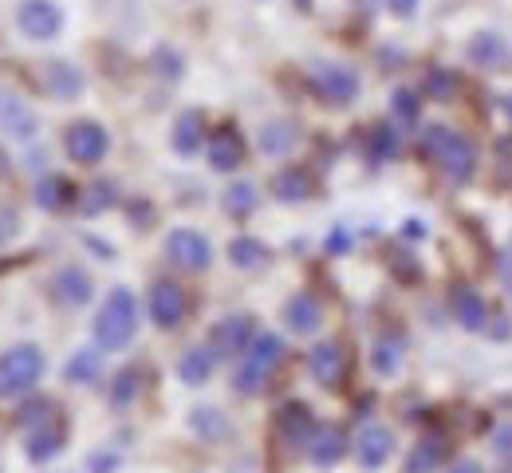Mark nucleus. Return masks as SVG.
Returning a JSON list of instances; mask_svg holds the SVG:
<instances>
[{
    "mask_svg": "<svg viewBox=\"0 0 512 473\" xmlns=\"http://www.w3.org/2000/svg\"><path fill=\"white\" fill-rule=\"evenodd\" d=\"M343 245H347V237H343V233H331V241H327V249L335 253V249H343Z\"/></svg>",
    "mask_w": 512,
    "mask_h": 473,
    "instance_id": "obj_45",
    "label": "nucleus"
},
{
    "mask_svg": "<svg viewBox=\"0 0 512 473\" xmlns=\"http://www.w3.org/2000/svg\"><path fill=\"white\" fill-rule=\"evenodd\" d=\"M312 87L323 103L331 107H347L355 95H359V75L343 64H316L312 68Z\"/></svg>",
    "mask_w": 512,
    "mask_h": 473,
    "instance_id": "obj_7",
    "label": "nucleus"
},
{
    "mask_svg": "<svg viewBox=\"0 0 512 473\" xmlns=\"http://www.w3.org/2000/svg\"><path fill=\"white\" fill-rule=\"evenodd\" d=\"M79 202V194H75V186L60 178V174H48V178H40V186H36V205L40 209H48V213H60L67 205Z\"/></svg>",
    "mask_w": 512,
    "mask_h": 473,
    "instance_id": "obj_25",
    "label": "nucleus"
},
{
    "mask_svg": "<svg viewBox=\"0 0 512 473\" xmlns=\"http://www.w3.org/2000/svg\"><path fill=\"white\" fill-rule=\"evenodd\" d=\"M296 138H300V131H296L292 123H284V119L264 123V127H260V154L280 158V154H288V150L296 146Z\"/></svg>",
    "mask_w": 512,
    "mask_h": 473,
    "instance_id": "obj_26",
    "label": "nucleus"
},
{
    "mask_svg": "<svg viewBox=\"0 0 512 473\" xmlns=\"http://www.w3.org/2000/svg\"><path fill=\"white\" fill-rule=\"evenodd\" d=\"M56 414H60V406L52 403V399H44V395H36V399H28V403L16 410V430L20 434H32V430L48 426Z\"/></svg>",
    "mask_w": 512,
    "mask_h": 473,
    "instance_id": "obj_28",
    "label": "nucleus"
},
{
    "mask_svg": "<svg viewBox=\"0 0 512 473\" xmlns=\"http://www.w3.org/2000/svg\"><path fill=\"white\" fill-rule=\"evenodd\" d=\"M501 280H505V288H509V296H512V241H509V249H505V261H501Z\"/></svg>",
    "mask_w": 512,
    "mask_h": 473,
    "instance_id": "obj_43",
    "label": "nucleus"
},
{
    "mask_svg": "<svg viewBox=\"0 0 512 473\" xmlns=\"http://www.w3.org/2000/svg\"><path fill=\"white\" fill-rule=\"evenodd\" d=\"M371 363H375L379 375H394L398 363H402V343H398L394 336H383L379 343H375V351H371Z\"/></svg>",
    "mask_w": 512,
    "mask_h": 473,
    "instance_id": "obj_37",
    "label": "nucleus"
},
{
    "mask_svg": "<svg viewBox=\"0 0 512 473\" xmlns=\"http://www.w3.org/2000/svg\"><path fill=\"white\" fill-rule=\"evenodd\" d=\"M316 418H312V406L308 403H284L276 410V438L284 446H308L312 434H316Z\"/></svg>",
    "mask_w": 512,
    "mask_h": 473,
    "instance_id": "obj_11",
    "label": "nucleus"
},
{
    "mask_svg": "<svg viewBox=\"0 0 512 473\" xmlns=\"http://www.w3.org/2000/svg\"><path fill=\"white\" fill-rule=\"evenodd\" d=\"M505 107H509V119H512V99H509V103H505Z\"/></svg>",
    "mask_w": 512,
    "mask_h": 473,
    "instance_id": "obj_48",
    "label": "nucleus"
},
{
    "mask_svg": "<svg viewBox=\"0 0 512 473\" xmlns=\"http://www.w3.org/2000/svg\"><path fill=\"white\" fill-rule=\"evenodd\" d=\"M16 28L28 40H52L64 28V8L56 0H24L16 8Z\"/></svg>",
    "mask_w": 512,
    "mask_h": 473,
    "instance_id": "obj_6",
    "label": "nucleus"
},
{
    "mask_svg": "<svg viewBox=\"0 0 512 473\" xmlns=\"http://www.w3.org/2000/svg\"><path fill=\"white\" fill-rule=\"evenodd\" d=\"M154 71H158L162 79H178V75H182V56H178L174 48H158V52H154Z\"/></svg>",
    "mask_w": 512,
    "mask_h": 473,
    "instance_id": "obj_39",
    "label": "nucleus"
},
{
    "mask_svg": "<svg viewBox=\"0 0 512 473\" xmlns=\"http://www.w3.org/2000/svg\"><path fill=\"white\" fill-rule=\"evenodd\" d=\"M256 339L253 332V316H225L213 336H209V347L217 351V359H241L249 351V343Z\"/></svg>",
    "mask_w": 512,
    "mask_h": 473,
    "instance_id": "obj_10",
    "label": "nucleus"
},
{
    "mask_svg": "<svg viewBox=\"0 0 512 473\" xmlns=\"http://www.w3.org/2000/svg\"><path fill=\"white\" fill-rule=\"evenodd\" d=\"M142 391V375L138 367H123L115 379H111V406H130Z\"/></svg>",
    "mask_w": 512,
    "mask_h": 473,
    "instance_id": "obj_34",
    "label": "nucleus"
},
{
    "mask_svg": "<svg viewBox=\"0 0 512 473\" xmlns=\"http://www.w3.org/2000/svg\"><path fill=\"white\" fill-rule=\"evenodd\" d=\"M0 131H4V135H12V138H20V142L36 138V131H40L36 111H32L20 95H12L8 87H0Z\"/></svg>",
    "mask_w": 512,
    "mask_h": 473,
    "instance_id": "obj_12",
    "label": "nucleus"
},
{
    "mask_svg": "<svg viewBox=\"0 0 512 473\" xmlns=\"http://www.w3.org/2000/svg\"><path fill=\"white\" fill-rule=\"evenodd\" d=\"M493 446H497L501 458H512V422H505V426L493 430Z\"/></svg>",
    "mask_w": 512,
    "mask_h": 473,
    "instance_id": "obj_41",
    "label": "nucleus"
},
{
    "mask_svg": "<svg viewBox=\"0 0 512 473\" xmlns=\"http://www.w3.org/2000/svg\"><path fill=\"white\" fill-rule=\"evenodd\" d=\"M119 202V190H115V182H91L83 194H79V209L87 213V217H99V213H107L111 205Z\"/></svg>",
    "mask_w": 512,
    "mask_h": 473,
    "instance_id": "obj_32",
    "label": "nucleus"
},
{
    "mask_svg": "<svg viewBox=\"0 0 512 473\" xmlns=\"http://www.w3.org/2000/svg\"><path fill=\"white\" fill-rule=\"evenodd\" d=\"M453 91H457V75L449 68H430V75H426V95L438 99V103H449Z\"/></svg>",
    "mask_w": 512,
    "mask_h": 473,
    "instance_id": "obj_38",
    "label": "nucleus"
},
{
    "mask_svg": "<svg viewBox=\"0 0 512 473\" xmlns=\"http://www.w3.org/2000/svg\"><path fill=\"white\" fill-rule=\"evenodd\" d=\"M201 135H205L201 111H182L178 123H174V150H178V154H193V150L201 146Z\"/></svg>",
    "mask_w": 512,
    "mask_h": 473,
    "instance_id": "obj_30",
    "label": "nucleus"
},
{
    "mask_svg": "<svg viewBox=\"0 0 512 473\" xmlns=\"http://www.w3.org/2000/svg\"><path fill=\"white\" fill-rule=\"evenodd\" d=\"M99 371H103V351L83 347V351H75V355L67 359L64 379L67 383H95V379H99Z\"/></svg>",
    "mask_w": 512,
    "mask_h": 473,
    "instance_id": "obj_29",
    "label": "nucleus"
},
{
    "mask_svg": "<svg viewBox=\"0 0 512 473\" xmlns=\"http://www.w3.org/2000/svg\"><path fill=\"white\" fill-rule=\"evenodd\" d=\"M40 83H44V91L52 99L67 103V99H75L83 91V71L64 64V60H52V64H44V71H40Z\"/></svg>",
    "mask_w": 512,
    "mask_h": 473,
    "instance_id": "obj_20",
    "label": "nucleus"
},
{
    "mask_svg": "<svg viewBox=\"0 0 512 473\" xmlns=\"http://www.w3.org/2000/svg\"><path fill=\"white\" fill-rule=\"evenodd\" d=\"M296 8H304V12H308V8H312V0H296Z\"/></svg>",
    "mask_w": 512,
    "mask_h": 473,
    "instance_id": "obj_47",
    "label": "nucleus"
},
{
    "mask_svg": "<svg viewBox=\"0 0 512 473\" xmlns=\"http://www.w3.org/2000/svg\"><path fill=\"white\" fill-rule=\"evenodd\" d=\"M24 442H28V458L32 462H52L60 450H64L67 442V422L56 414L48 426H40V430H32V434H24Z\"/></svg>",
    "mask_w": 512,
    "mask_h": 473,
    "instance_id": "obj_19",
    "label": "nucleus"
},
{
    "mask_svg": "<svg viewBox=\"0 0 512 473\" xmlns=\"http://www.w3.org/2000/svg\"><path fill=\"white\" fill-rule=\"evenodd\" d=\"M229 261H233L237 269H260V265L268 261V249H264V241H256V237H233V241H229Z\"/></svg>",
    "mask_w": 512,
    "mask_h": 473,
    "instance_id": "obj_31",
    "label": "nucleus"
},
{
    "mask_svg": "<svg viewBox=\"0 0 512 473\" xmlns=\"http://www.w3.org/2000/svg\"><path fill=\"white\" fill-rule=\"evenodd\" d=\"M272 194H276V202H284V205L308 202V198H312V178H308V170H300V166L280 170V174L272 178Z\"/></svg>",
    "mask_w": 512,
    "mask_h": 473,
    "instance_id": "obj_24",
    "label": "nucleus"
},
{
    "mask_svg": "<svg viewBox=\"0 0 512 473\" xmlns=\"http://www.w3.org/2000/svg\"><path fill=\"white\" fill-rule=\"evenodd\" d=\"M280 359H284V339L272 336V332H260L237 363V375H233L237 395H260L268 387L272 371L280 367Z\"/></svg>",
    "mask_w": 512,
    "mask_h": 473,
    "instance_id": "obj_3",
    "label": "nucleus"
},
{
    "mask_svg": "<svg viewBox=\"0 0 512 473\" xmlns=\"http://www.w3.org/2000/svg\"><path fill=\"white\" fill-rule=\"evenodd\" d=\"M138 332V300L130 288H111L99 316H95V343L103 351H123Z\"/></svg>",
    "mask_w": 512,
    "mask_h": 473,
    "instance_id": "obj_2",
    "label": "nucleus"
},
{
    "mask_svg": "<svg viewBox=\"0 0 512 473\" xmlns=\"http://www.w3.org/2000/svg\"><path fill=\"white\" fill-rule=\"evenodd\" d=\"M166 257H170V265H178L182 272H205L209 261H213V249H209V241L197 229H174L166 237Z\"/></svg>",
    "mask_w": 512,
    "mask_h": 473,
    "instance_id": "obj_8",
    "label": "nucleus"
},
{
    "mask_svg": "<svg viewBox=\"0 0 512 473\" xmlns=\"http://www.w3.org/2000/svg\"><path fill=\"white\" fill-rule=\"evenodd\" d=\"M284 324H288L296 336H312L323 324V304L312 292H296V296L284 304Z\"/></svg>",
    "mask_w": 512,
    "mask_h": 473,
    "instance_id": "obj_18",
    "label": "nucleus"
},
{
    "mask_svg": "<svg viewBox=\"0 0 512 473\" xmlns=\"http://www.w3.org/2000/svg\"><path fill=\"white\" fill-rule=\"evenodd\" d=\"M205 158H209L213 170L229 174V170H237L245 162V142H241V135L233 127H221V131H213L209 142H205Z\"/></svg>",
    "mask_w": 512,
    "mask_h": 473,
    "instance_id": "obj_16",
    "label": "nucleus"
},
{
    "mask_svg": "<svg viewBox=\"0 0 512 473\" xmlns=\"http://www.w3.org/2000/svg\"><path fill=\"white\" fill-rule=\"evenodd\" d=\"M386 4L394 16H414V8H418V0H386Z\"/></svg>",
    "mask_w": 512,
    "mask_h": 473,
    "instance_id": "obj_42",
    "label": "nucleus"
},
{
    "mask_svg": "<svg viewBox=\"0 0 512 473\" xmlns=\"http://www.w3.org/2000/svg\"><path fill=\"white\" fill-rule=\"evenodd\" d=\"M453 316L461 320L465 332H481L485 320H489V304L481 300V292H473V288L461 284V288L453 292Z\"/></svg>",
    "mask_w": 512,
    "mask_h": 473,
    "instance_id": "obj_23",
    "label": "nucleus"
},
{
    "mask_svg": "<svg viewBox=\"0 0 512 473\" xmlns=\"http://www.w3.org/2000/svg\"><path fill=\"white\" fill-rule=\"evenodd\" d=\"M64 146H67V154H71V162H79V166H95V162L107 158L111 135H107L95 119H79V123L67 127Z\"/></svg>",
    "mask_w": 512,
    "mask_h": 473,
    "instance_id": "obj_5",
    "label": "nucleus"
},
{
    "mask_svg": "<svg viewBox=\"0 0 512 473\" xmlns=\"http://www.w3.org/2000/svg\"><path fill=\"white\" fill-rule=\"evenodd\" d=\"M95 296V284H91V272L83 265H64L52 276V300L64 304V308H83L87 300Z\"/></svg>",
    "mask_w": 512,
    "mask_h": 473,
    "instance_id": "obj_13",
    "label": "nucleus"
},
{
    "mask_svg": "<svg viewBox=\"0 0 512 473\" xmlns=\"http://www.w3.org/2000/svg\"><path fill=\"white\" fill-rule=\"evenodd\" d=\"M390 107H394V115H398L402 123H414V119H418V95H414V91H394Z\"/></svg>",
    "mask_w": 512,
    "mask_h": 473,
    "instance_id": "obj_40",
    "label": "nucleus"
},
{
    "mask_svg": "<svg viewBox=\"0 0 512 473\" xmlns=\"http://www.w3.org/2000/svg\"><path fill=\"white\" fill-rule=\"evenodd\" d=\"M260 202V194H256L253 182H233L229 190H225V213H233V217H249Z\"/></svg>",
    "mask_w": 512,
    "mask_h": 473,
    "instance_id": "obj_33",
    "label": "nucleus"
},
{
    "mask_svg": "<svg viewBox=\"0 0 512 473\" xmlns=\"http://www.w3.org/2000/svg\"><path fill=\"white\" fill-rule=\"evenodd\" d=\"M343 454H347V434H343V426H335V422L320 426V430L312 434V442H308V458H312V466H320V470H331L335 462H343Z\"/></svg>",
    "mask_w": 512,
    "mask_h": 473,
    "instance_id": "obj_17",
    "label": "nucleus"
},
{
    "mask_svg": "<svg viewBox=\"0 0 512 473\" xmlns=\"http://www.w3.org/2000/svg\"><path fill=\"white\" fill-rule=\"evenodd\" d=\"M308 371H312V379L320 387H339L343 375H347V351H343V343H335V339L316 343L308 351Z\"/></svg>",
    "mask_w": 512,
    "mask_h": 473,
    "instance_id": "obj_14",
    "label": "nucleus"
},
{
    "mask_svg": "<svg viewBox=\"0 0 512 473\" xmlns=\"http://www.w3.org/2000/svg\"><path fill=\"white\" fill-rule=\"evenodd\" d=\"M422 150L438 162V170L446 174L449 182H469L477 170V146L473 138L449 127H426L422 131Z\"/></svg>",
    "mask_w": 512,
    "mask_h": 473,
    "instance_id": "obj_1",
    "label": "nucleus"
},
{
    "mask_svg": "<svg viewBox=\"0 0 512 473\" xmlns=\"http://www.w3.org/2000/svg\"><path fill=\"white\" fill-rule=\"evenodd\" d=\"M213 367H217V351H213L209 343H205V347H190V351L178 359V379H182L186 387H201V383H209Z\"/></svg>",
    "mask_w": 512,
    "mask_h": 473,
    "instance_id": "obj_22",
    "label": "nucleus"
},
{
    "mask_svg": "<svg viewBox=\"0 0 512 473\" xmlns=\"http://www.w3.org/2000/svg\"><path fill=\"white\" fill-rule=\"evenodd\" d=\"M449 473H485L481 470V462H473V458H465V462H457V466H453V470Z\"/></svg>",
    "mask_w": 512,
    "mask_h": 473,
    "instance_id": "obj_44",
    "label": "nucleus"
},
{
    "mask_svg": "<svg viewBox=\"0 0 512 473\" xmlns=\"http://www.w3.org/2000/svg\"><path fill=\"white\" fill-rule=\"evenodd\" d=\"M465 56L477 64V68H485V71H497V68H505L512 60V52H509V44L501 40V36H493V32H477L473 40H469V48H465Z\"/></svg>",
    "mask_w": 512,
    "mask_h": 473,
    "instance_id": "obj_21",
    "label": "nucleus"
},
{
    "mask_svg": "<svg viewBox=\"0 0 512 473\" xmlns=\"http://www.w3.org/2000/svg\"><path fill=\"white\" fill-rule=\"evenodd\" d=\"M367 150H371L375 162H390V158L402 150V135H398L394 127H375L371 138H367Z\"/></svg>",
    "mask_w": 512,
    "mask_h": 473,
    "instance_id": "obj_36",
    "label": "nucleus"
},
{
    "mask_svg": "<svg viewBox=\"0 0 512 473\" xmlns=\"http://www.w3.org/2000/svg\"><path fill=\"white\" fill-rule=\"evenodd\" d=\"M390 454H394V434H390L386 426H363V430H359V438H355V458H359L363 470L386 466Z\"/></svg>",
    "mask_w": 512,
    "mask_h": 473,
    "instance_id": "obj_15",
    "label": "nucleus"
},
{
    "mask_svg": "<svg viewBox=\"0 0 512 473\" xmlns=\"http://www.w3.org/2000/svg\"><path fill=\"white\" fill-rule=\"evenodd\" d=\"M190 426L201 434V438H225V434H229L225 414H221V410H213V406H197V410L190 414Z\"/></svg>",
    "mask_w": 512,
    "mask_h": 473,
    "instance_id": "obj_35",
    "label": "nucleus"
},
{
    "mask_svg": "<svg viewBox=\"0 0 512 473\" xmlns=\"http://www.w3.org/2000/svg\"><path fill=\"white\" fill-rule=\"evenodd\" d=\"M442 458H446V438L442 434H430V438H422L418 446H414V454L406 458V473H430L442 466Z\"/></svg>",
    "mask_w": 512,
    "mask_h": 473,
    "instance_id": "obj_27",
    "label": "nucleus"
},
{
    "mask_svg": "<svg viewBox=\"0 0 512 473\" xmlns=\"http://www.w3.org/2000/svg\"><path fill=\"white\" fill-rule=\"evenodd\" d=\"M8 170H12V166H8V154H4V146H0V178H8Z\"/></svg>",
    "mask_w": 512,
    "mask_h": 473,
    "instance_id": "obj_46",
    "label": "nucleus"
},
{
    "mask_svg": "<svg viewBox=\"0 0 512 473\" xmlns=\"http://www.w3.org/2000/svg\"><path fill=\"white\" fill-rule=\"evenodd\" d=\"M146 308H150V320H154L162 332H174V328L186 320V292H182V284L158 280V284L150 288Z\"/></svg>",
    "mask_w": 512,
    "mask_h": 473,
    "instance_id": "obj_9",
    "label": "nucleus"
},
{
    "mask_svg": "<svg viewBox=\"0 0 512 473\" xmlns=\"http://www.w3.org/2000/svg\"><path fill=\"white\" fill-rule=\"evenodd\" d=\"M48 371V359L36 343H16L0 355V399H20L28 395Z\"/></svg>",
    "mask_w": 512,
    "mask_h": 473,
    "instance_id": "obj_4",
    "label": "nucleus"
}]
</instances>
